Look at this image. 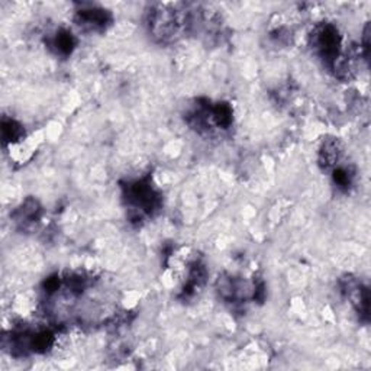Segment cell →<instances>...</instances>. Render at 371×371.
I'll return each instance as SVG.
<instances>
[{"label": "cell", "instance_id": "6da1fadb", "mask_svg": "<svg viewBox=\"0 0 371 371\" xmlns=\"http://www.w3.org/2000/svg\"><path fill=\"white\" fill-rule=\"evenodd\" d=\"M186 121L199 133H212L229 129L234 121V112L228 103L212 105L208 101H199L186 115Z\"/></svg>", "mask_w": 371, "mask_h": 371}, {"label": "cell", "instance_id": "7a4b0ae2", "mask_svg": "<svg viewBox=\"0 0 371 371\" xmlns=\"http://www.w3.org/2000/svg\"><path fill=\"white\" fill-rule=\"evenodd\" d=\"M192 25L188 12L178 11L171 6H156L148 15L150 34L160 42H171L177 39L181 32Z\"/></svg>", "mask_w": 371, "mask_h": 371}, {"label": "cell", "instance_id": "3957f363", "mask_svg": "<svg viewBox=\"0 0 371 371\" xmlns=\"http://www.w3.org/2000/svg\"><path fill=\"white\" fill-rule=\"evenodd\" d=\"M123 200L135 219L151 216L161 205V196L150 177L139 178L123 186Z\"/></svg>", "mask_w": 371, "mask_h": 371}, {"label": "cell", "instance_id": "277c9868", "mask_svg": "<svg viewBox=\"0 0 371 371\" xmlns=\"http://www.w3.org/2000/svg\"><path fill=\"white\" fill-rule=\"evenodd\" d=\"M310 42L315 53L331 68L342 57L340 32L331 24L317 26L310 36Z\"/></svg>", "mask_w": 371, "mask_h": 371}, {"label": "cell", "instance_id": "5b68a950", "mask_svg": "<svg viewBox=\"0 0 371 371\" xmlns=\"http://www.w3.org/2000/svg\"><path fill=\"white\" fill-rule=\"evenodd\" d=\"M76 21L77 25L84 31H105L106 26L111 24V15L103 9L90 8L77 12Z\"/></svg>", "mask_w": 371, "mask_h": 371}, {"label": "cell", "instance_id": "8992f818", "mask_svg": "<svg viewBox=\"0 0 371 371\" xmlns=\"http://www.w3.org/2000/svg\"><path fill=\"white\" fill-rule=\"evenodd\" d=\"M342 292L351 300V303L357 308L360 315L368 316V290L362 288L354 278H344Z\"/></svg>", "mask_w": 371, "mask_h": 371}, {"label": "cell", "instance_id": "52a82bcc", "mask_svg": "<svg viewBox=\"0 0 371 371\" xmlns=\"http://www.w3.org/2000/svg\"><path fill=\"white\" fill-rule=\"evenodd\" d=\"M39 216L41 208L34 199H28L14 212V219L21 228H28L29 225H34L39 219Z\"/></svg>", "mask_w": 371, "mask_h": 371}, {"label": "cell", "instance_id": "ba28073f", "mask_svg": "<svg viewBox=\"0 0 371 371\" xmlns=\"http://www.w3.org/2000/svg\"><path fill=\"white\" fill-rule=\"evenodd\" d=\"M340 156H341V146L338 139H328L327 143H323L319 151V164L325 170L335 168Z\"/></svg>", "mask_w": 371, "mask_h": 371}, {"label": "cell", "instance_id": "9c48e42d", "mask_svg": "<svg viewBox=\"0 0 371 371\" xmlns=\"http://www.w3.org/2000/svg\"><path fill=\"white\" fill-rule=\"evenodd\" d=\"M25 131L22 128V125L14 119H8L5 118L2 121V141L5 146L8 144H16L19 143L21 139L24 138Z\"/></svg>", "mask_w": 371, "mask_h": 371}, {"label": "cell", "instance_id": "30bf717a", "mask_svg": "<svg viewBox=\"0 0 371 371\" xmlns=\"http://www.w3.org/2000/svg\"><path fill=\"white\" fill-rule=\"evenodd\" d=\"M51 46H53L54 51L57 54L67 57L74 50L76 39H74L71 32H68V31H59L56 34V36L53 38V41H51Z\"/></svg>", "mask_w": 371, "mask_h": 371}, {"label": "cell", "instance_id": "8fae6325", "mask_svg": "<svg viewBox=\"0 0 371 371\" xmlns=\"http://www.w3.org/2000/svg\"><path fill=\"white\" fill-rule=\"evenodd\" d=\"M334 180H335L338 188L347 189V188H350V186H351L352 176L350 174V171L347 168H335L334 170Z\"/></svg>", "mask_w": 371, "mask_h": 371}]
</instances>
